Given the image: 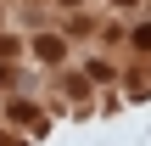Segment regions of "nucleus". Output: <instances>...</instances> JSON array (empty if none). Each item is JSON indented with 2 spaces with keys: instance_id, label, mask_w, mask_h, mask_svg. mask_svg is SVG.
Returning a JSON list of instances; mask_svg holds the SVG:
<instances>
[{
  "instance_id": "obj_1",
  "label": "nucleus",
  "mask_w": 151,
  "mask_h": 146,
  "mask_svg": "<svg viewBox=\"0 0 151 146\" xmlns=\"http://www.w3.org/2000/svg\"><path fill=\"white\" fill-rule=\"evenodd\" d=\"M34 51H39V56H45V62H56V56H62V39H39V45H34Z\"/></svg>"
},
{
  "instance_id": "obj_2",
  "label": "nucleus",
  "mask_w": 151,
  "mask_h": 146,
  "mask_svg": "<svg viewBox=\"0 0 151 146\" xmlns=\"http://www.w3.org/2000/svg\"><path fill=\"white\" fill-rule=\"evenodd\" d=\"M118 6H129V0H118Z\"/></svg>"
}]
</instances>
